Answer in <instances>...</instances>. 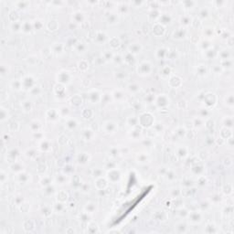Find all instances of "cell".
I'll return each instance as SVG.
<instances>
[{"label":"cell","instance_id":"1","mask_svg":"<svg viewBox=\"0 0 234 234\" xmlns=\"http://www.w3.org/2000/svg\"><path fill=\"white\" fill-rule=\"evenodd\" d=\"M153 71L152 64L149 61H143L141 62L138 67H137V72L141 76H146V75H150Z\"/></svg>","mask_w":234,"mask_h":234},{"label":"cell","instance_id":"2","mask_svg":"<svg viewBox=\"0 0 234 234\" xmlns=\"http://www.w3.org/2000/svg\"><path fill=\"white\" fill-rule=\"evenodd\" d=\"M21 83H22V88L29 90V91L32 90L36 86V81L34 78H33V76H31V75H27V76H25L22 79Z\"/></svg>","mask_w":234,"mask_h":234},{"label":"cell","instance_id":"3","mask_svg":"<svg viewBox=\"0 0 234 234\" xmlns=\"http://www.w3.org/2000/svg\"><path fill=\"white\" fill-rule=\"evenodd\" d=\"M57 80L60 82V84H69L71 81V75L69 71H62L61 72H58L57 75Z\"/></svg>","mask_w":234,"mask_h":234},{"label":"cell","instance_id":"4","mask_svg":"<svg viewBox=\"0 0 234 234\" xmlns=\"http://www.w3.org/2000/svg\"><path fill=\"white\" fill-rule=\"evenodd\" d=\"M107 178H108V180H109L110 182L115 184V183H117V182L120 180V178H121V173H120V171L117 169V168H113L110 169V171L108 172Z\"/></svg>","mask_w":234,"mask_h":234},{"label":"cell","instance_id":"5","mask_svg":"<svg viewBox=\"0 0 234 234\" xmlns=\"http://www.w3.org/2000/svg\"><path fill=\"white\" fill-rule=\"evenodd\" d=\"M156 104L160 109H164L169 105V98L166 94H161L159 97L156 99Z\"/></svg>","mask_w":234,"mask_h":234},{"label":"cell","instance_id":"6","mask_svg":"<svg viewBox=\"0 0 234 234\" xmlns=\"http://www.w3.org/2000/svg\"><path fill=\"white\" fill-rule=\"evenodd\" d=\"M103 131L105 133L112 135V133H115V131L117 129V124L113 121H107L103 123Z\"/></svg>","mask_w":234,"mask_h":234},{"label":"cell","instance_id":"7","mask_svg":"<svg viewBox=\"0 0 234 234\" xmlns=\"http://www.w3.org/2000/svg\"><path fill=\"white\" fill-rule=\"evenodd\" d=\"M87 98L91 102V103H98V102L102 100L101 94H100V93L97 90L91 91L87 95Z\"/></svg>","mask_w":234,"mask_h":234},{"label":"cell","instance_id":"8","mask_svg":"<svg viewBox=\"0 0 234 234\" xmlns=\"http://www.w3.org/2000/svg\"><path fill=\"white\" fill-rule=\"evenodd\" d=\"M189 221L192 224H198L202 221V214L198 211H193L188 214Z\"/></svg>","mask_w":234,"mask_h":234},{"label":"cell","instance_id":"9","mask_svg":"<svg viewBox=\"0 0 234 234\" xmlns=\"http://www.w3.org/2000/svg\"><path fill=\"white\" fill-rule=\"evenodd\" d=\"M169 49H166V48H159L157 49L156 51V56L158 60H166V58H168L169 57Z\"/></svg>","mask_w":234,"mask_h":234},{"label":"cell","instance_id":"10","mask_svg":"<svg viewBox=\"0 0 234 234\" xmlns=\"http://www.w3.org/2000/svg\"><path fill=\"white\" fill-rule=\"evenodd\" d=\"M95 136V133L94 132L90 129V128H85L84 130H82V133H81V137H82V140L84 141H93V138Z\"/></svg>","mask_w":234,"mask_h":234},{"label":"cell","instance_id":"11","mask_svg":"<svg viewBox=\"0 0 234 234\" xmlns=\"http://www.w3.org/2000/svg\"><path fill=\"white\" fill-rule=\"evenodd\" d=\"M30 180V174L22 171L18 173V181L20 184H28Z\"/></svg>","mask_w":234,"mask_h":234},{"label":"cell","instance_id":"12","mask_svg":"<svg viewBox=\"0 0 234 234\" xmlns=\"http://www.w3.org/2000/svg\"><path fill=\"white\" fill-rule=\"evenodd\" d=\"M72 19H73V23L75 24L83 23V21L85 20V15L84 13H82L81 11H77L74 14H72Z\"/></svg>","mask_w":234,"mask_h":234},{"label":"cell","instance_id":"13","mask_svg":"<svg viewBox=\"0 0 234 234\" xmlns=\"http://www.w3.org/2000/svg\"><path fill=\"white\" fill-rule=\"evenodd\" d=\"M186 35H187V31L185 29L183 28H180V29H176L173 33V38L174 39H183L186 38Z\"/></svg>","mask_w":234,"mask_h":234},{"label":"cell","instance_id":"14","mask_svg":"<svg viewBox=\"0 0 234 234\" xmlns=\"http://www.w3.org/2000/svg\"><path fill=\"white\" fill-rule=\"evenodd\" d=\"M204 102L205 104L208 106H212L214 105L216 103V96L214 93H208L204 96Z\"/></svg>","mask_w":234,"mask_h":234},{"label":"cell","instance_id":"15","mask_svg":"<svg viewBox=\"0 0 234 234\" xmlns=\"http://www.w3.org/2000/svg\"><path fill=\"white\" fill-rule=\"evenodd\" d=\"M58 117H60V113H58V111H57L55 109H51L47 113L48 120L51 121V122H54V121L58 120Z\"/></svg>","mask_w":234,"mask_h":234},{"label":"cell","instance_id":"16","mask_svg":"<svg viewBox=\"0 0 234 234\" xmlns=\"http://www.w3.org/2000/svg\"><path fill=\"white\" fill-rule=\"evenodd\" d=\"M158 19H159V24H161L162 26H164V25H168L172 21V16H171V15H169L168 13H165L163 15H160Z\"/></svg>","mask_w":234,"mask_h":234},{"label":"cell","instance_id":"17","mask_svg":"<svg viewBox=\"0 0 234 234\" xmlns=\"http://www.w3.org/2000/svg\"><path fill=\"white\" fill-rule=\"evenodd\" d=\"M65 126L67 129H69L70 131H72V130L76 129L78 127V122L76 121V119L69 118L68 120H67V122L65 123Z\"/></svg>","mask_w":234,"mask_h":234},{"label":"cell","instance_id":"18","mask_svg":"<svg viewBox=\"0 0 234 234\" xmlns=\"http://www.w3.org/2000/svg\"><path fill=\"white\" fill-rule=\"evenodd\" d=\"M89 159H90V156L87 153H81L78 156L77 162L81 165H85L89 162Z\"/></svg>","mask_w":234,"mask_h":234},{"label":"cell","instance_id":"19","mask_svg":"<svg viewBox=\"0 0 234 234\" xmlns=\"http://www.w3.org/2000/svg\"><path fill=\"white\" fill-rule=\"evenodd\" d=\"M142 51V46L138 43H133L131 44L129 47V52L132 54H138Z\"/></svg>","mask_w":234,"mask_h":234},{"label":"cell","instance_id":"20","mask_svg":"<svg viewBox=\"0 0 234 234\" xmlns=\"http://www.w3.org/2000/svg\"><path fill=\"white\" fill-rule=\"evenodd\" d=\"M94 40L96 41L97 43H99V44L104 43L105 40H106V35H105V33L101 32V31L97 32L95 37H94Z\"/></svg>","mask_w":234,"mask_h":234},{"label":"cell","instance_id":"21","mask_svg":"<svg viewBox=\"0 0 234 234\" xmlns=\"http://www.w3.org/2000/svg\"><path fill=\"white\" fill-rule=\"evenodd\" d=\"M55 94L56 96H58L60 98L65 97L66 93H65V89L62 84H58L55 86Z\"/></svg>","mask_w":234,"mask_h":234},{"label":"cell","instance_id":"22","mask_svg":"<svg viewBox=\"0 0 234 234\" xmlns=\"http://www.w3.org/2000/svg\"><path fill=\"white\" fill-rule=\"evenodd\" d=\"M107 21L111 25H114L116 23H118V15L111 12L109 15L107 16Z\"/></svg>","mask_w":234,"mask_h":234},{"label":"cell","instance_id":"23","mask_svg":"<svg viewBox=\"0 0 234 234\" xmlns=\"http://www.w3.org/2000/svg\"><path fill=\"white\" fill-rule=\"evenodd\" d=\"M23 168H24V166L23 164L19 163V162H14L11 166V170L16 172V173H20L23 171Z\"/></svg>","mask_w":234,"mask_h":234},{"label":"cell","instance_id":"24","mask_svg":"<svg viewBox=\"0 0 234 234\" xmlns=\"http://www.w3.org/2000/svg\"><path fill=\"white\" fill-rule=\"evenodd\" d=\"M97 210V206L93 202H89L85 206V212L87 213H93Z\"/></svg>","mask_w":234,"mask_h":234},{"label":"cell","instance_id":"25","mask_svg":"<svg viewBox=\"0 0 234 234\" xmlns=\"http://www.w3.org/2000/svg\"><path fill=\"white\" fill-rule=\"evenodd\" d=\"M177 156H178L180 158H184L188 156V148L185 146H180L177 149Z\"/></svg>","mask_w":234,"mask_h":234},{"label":"cell","instance_id":"26","mask_svg":"<svg viewBox=\"0 0 234 234\" xmlns=\"http://www.w3.org/2000/svg\"><path fill=\"white\" fill-rule=\"evenodd\" d=\"M22 108H23V111L26 112V113H29L32 110V103L29 101V100H26V101H24L21 104Z\"/></svg>","mask_w":234,"mask_h":234},{"label":"cell","instance_id":"27","mask_svg":"<svg viewBox=\"0 0 234 234\" xmlns=\"http://www.w3.org/2000/svg\"><path fill=\"white\" fill-rule=\"evenodd\" d=\"M170 74H171V70L168 66L164 67V68L160 71V76H162V78H164V79L168 78L170 76Z\"/></svg>","mask_w":234,"mask_h":234},{"label":"cell","instance_id":"28","mask_svg":"<svg viewBox=\"0 0 234 234\" xmlns=\"http://www.w3.org/2000/svg\"><path fill=\"white\" fill-rule=\"evenodd\" d=\"M39 149L41 151H44V152L49 151V150L51 149V144H49V142L47 140H42L39 145Z\"/></svg>","mask_w":234,"mask_h":234},{"label":"cell","instance_id":"29","mask_svg":"<svg viewBox=\"0 0 234 234\" xmlns=\"http://www.w3.org/2000/svg\"><path fill=\"white\" fill-rule=\"evenodd\" d=\"M137 161L140 164H146L149 162V156L146 154H140L137 156Z\"/></svg>","mask_w":234,"mask_h":234},{"label":"cell","instance_id":"30","mask_svg":"<svg viewBox=\"0 0 234 234\" xmlns=\"http://www.w3.org/2000/svg\"><path fill=\"white\" fill-rule=\"evenodd\" d=\"M113 97L115 100H117L118 102H122V101H123V100H125V95L122 93L121 91H115L113 93Z\"/></svg>","mask_w":234,"mask_h":234},{"label":"cell","instance_id":"31","mask_svg":"<svg viewBox=\"0 0 234 234\" xmlns=\"http://www.w3.org/2000/svg\"><path fill=\"white\" fill-rule=\"evenodd\" d=\"M86 45L84 43H77L76 46H75V51H76V52L78 53H84L85 51H86Z\"/></svg>","mask_w":234,"mask_h":234},{"label":"cell","instance_id":"32","mask_svg":"<svg viewBox=\"0 0 234 234\" xmlns=\"http://www.w3.org/2000/svg\"><path fill=\"white\" fill-rule=\"evenodd\" d=\"M128 91L131 93H137L140 91V87L136 83H131V84L128 85Z\"/></svg>","mask_w":234,"mask_h":234},{"label":"cell","instance_id":"33","mask_svg":"<svg viewBox=\"0 0 234 234\" xmlns=\"http://www.w3.org/2000/svg\"><path fill=\"white\" fill-rule=\"evenodd\" d=\"M220 58H221V60L222 61H225V60H229V58H231V53L227 51V49H224V51H222L220 54Z\"/></svg>","mask_w":234,"mask_h":234},{"label":"cell","instance_id":"34","mask_svg":"<svg viewBox=\"0 0 234 234\" xmlns=\"http://www.w3.org/2000/svg\"><path fill=\"white\" fill-rule=\"evenodd\" d=\"M164 177L166 178V180H168V181H174L175 179H176V175H175V173L172 171V170H170V171H166V173L165 174V176Z\"/></svg>","mask_w":234,"mask_h":234},{"label":"cell","instance_id":"35","mask_svg":"<svg viewBox=\"0 0 234 234\" xmlns=\"http://www.w3.org/2000/svg\"><path fill=\"white\" fill-rule=\"evenodd\" d=\"M67 177H68V175H66V174L58 175L57 177V182L58 184H61V185H63V184L67 182Z\"/></svg>","mask_w":234,"mask_h":234},{"label":"cell","instance_id":"36","mask_svg":"<svg viewBox=\"0 0 234 234\" xmlns=\"http://www.w3.org/2000/svg\"><path fill=\"white\" fill-rule=\"evenodd\" d=\"M225 102H226L225 103L227 104L228 107H230V108L233 107V95H232V93L227 95V97L225 98Z\"/></svg>","mask_w":234,"mask_h":234},{"label":"cell","instance_id":"37","mask_svg":"<svg viewBox=\"0 0 234 234\" xmlns=\"http://www.w3.org/2000/svg\"><path fill=\"white\" fill-rule=\"evenodd\" d=\"M32 28H33V26L31 24H29V22H25L22 24V31H24V32L29 33L32 30Z\"/></svg>","mask_w":234,"mask_h":234},{"label":"cell","instance_id":"38","mask_svg":"<svg viewBox=\"0 0 234 234\" xmlns=\"http://www.w3.org/2000/svg\"><path fill=\"white\" fill-rule=\"evenodd\" d=\"M127 123L129 125H131V123H133L132 124L133 126H136V125L139 123V118H137V117H136V116H130L127 120Z\"/></svg>","mask_w":234,"mask_h":234},{"label":"cell","instance_id":"39","mask_svg":"<svg viewBox=\"0 0 234 234\" xmlns=\"http://www.w3.org/2000/svg\"><path fill=\"white\" fill-rule=\"evenodd\" d=\"M199 18L200 19H207L208 16H210V12H208V10L207 9V8H202L201 10L199 11Z\"/></svg>","mask_w":234,"mask_h":234},{"label":"cell","instance_id":"40","mask_svg":"<svg viewBox=\"0 0 234 234\" xmlns=\"http://www.w3.org/2000/svg\"><path fill=\"white\" fill-rule=\"evenodd\" d=\"M111 51H106L103 55V61H113V55L112 52H110Z\"/></svg>","mask_w":234,"mask_h":234},{"label":"cell","instance_id":"41","mask_svg":"<svg viewBox=\"0 0 234 234\" xmlns=\"http://www.w3.org/2000/svg\"><path fill=\"white\" fill-rule=\"evenodd\" d=\"M181 23H182V25H184V26H188V25L191 23V19L188 16H183L181 18Z\"/></svg>","mask_w":234,"mask_h":234},{"label":"cell","instance_id":"42","mask_svg":"<svg viewBox=\"0 0 234 234\" xmlns=\"http://www.w3.org/2000/svg\"><path fill=\"white\" fill-rule=\"evenodd\" d=\"M197 72L198 75H205L206 72H207V69L204 65H199L198 66V69H197Z\"/></svg>","mask_w":234,"mask_h":234},{"label":"cell","instance_id":"43","mask_svg":"<svg viewBox=\"0 0 234 234\" xmlns=\"http://www.w3.org/2000/svg\"><path fill=\"white\" fill-rule=\"evenodd\" d=\"M131 136L133 138V139H138L141 137V132L138 130V129H133L131 133Z\"/></svg>","mask_w":234,"mask_h":234},{"label":"cell","instance_id":"44","mask_svg":"<svg viewBox=\"0 0 234 234\" xmlns=\"http://www.w3.org/2000/svg\"><path fill=\"white\" fill-rule=\"evenodd\" d=\"M232 124H233V121L231 117H227L224 120V125L227 126L228 128H232Z\"/></svg>","mask_w":234,"mask_h":234},{"label":"cell","instance_id":"45","mask_svg":"<svg viewBox=\"0 0 234 234\" xmlns=\"http://www.w3.org/2000/svg\"><path fill=\"white\" fill-rule=\"evenodd\" d=\"M126 77H127V73L125 71H120L118 72V74L116 73V78L119 80H124Z\"/></svg>","mask_w":234,"mask_h":234},{"label":"cell","instance_id":"46","mask_svg":"<svg viewBox=\"0 0 234 234\" xmlns=\"http://www.w3.org/2000/svg\"><path fill=\"white\" fill-rule=\"evenodd\" d=\"M110 155L112 156H118V150H117L116 148H112L111 150H110Z\"/></svg>","mask_w":234,"mask_h":234},{"label":"cell","instance_id":"47","mask_svg":"<svg viewBox=\"0 0 234 234\" xmlns=\"http://www.w3.org/2000/svg\"><path fill=\"white\" fill-rule=\"evenodd\" d=\"M205 31L207 32V33H206V36H207V37H211V36H212L213 29H211V28H210V29H206Z\"/></svg>","mask_w":234,"mask_h":234}]
</instances>
